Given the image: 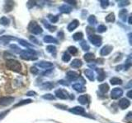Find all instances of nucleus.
Returning <instances> with one entry per match:
<instances>
[{"instance_id": "1", "label": "nucleus", "mask_w": 132, "mask_h": 123, "mask_svg": "<svg viewBox=\"0 0 132 123\" xmlns=\"http://www.w3.org/2000/svg\"><path fill=\"white\" fill-rule=\"evenodd\" d=\"M36 53L35 50L31 48H27V50H22L20 52V57H22L23 60H36L37 57H36Z\"/></svg>"}, {"instance_id": "2", "label": "nucleus", "mask_w": 132, "mask_h": 123, "mask_svg": "<svg viewBox=\"0 0 132 123\" xmlns=\"http://www.w3.org/2000/svg\"><path fill=\"white\" fill-rule=\"evenodd\" d=\"M6 66L9 70L13 71L15 72H20L22 71V65H21V63L18 61H16L15 59L11 58V59L7 60Z\"/></svg>"}, {"instance_id": "3", "label": "nucleus", "mask_w": 132, "mask_h": 123, "mask_svg": "<svg viewBox=\"0 0 132 123\" xmlns=\"http://www.w3.org/2000/svg\"><path fill=\"white\" fill-rule=\"evenodd\" d=\"M28 30L34 35H40L43 32L42 28L40 26V25L35 20H31L28 25Z\"/></svg>"}, {"instance_id": "4", "label": "nucleus", "mask_w": 132, "mask_h": 123, "mask_svg": "<svg viewBox=\"0 0 132 123\" xmlns=\"http://www.w3.org/2000/svg\"><path fill=\"white\" fill-rule=\"evenodd\" d=\"M88 39L91 43H92L93 45L97 47L101 46L102 44V37L99 36V35H89L88 36Z\"/></svg>"}, {"instance_id": "5", "label": "nucleus", "mask_w": 132, "mask_h": 123, "mask_svg": "<svg viewBox=\"0 0 132 123\" xmlns=\"http://www.w3.org/2000/svg\"><path fill=\"white\" fill-rule=\"evenodd\" d=\"M15 98L11 96H5L0 98V105L1 106H8L14 102Z\"/></svg>"}, {"instance_id": "6", "label": "nucleus", "mask_w": 132, "mask_h": 123, "mask_svg": "<svg viewBox=\"0 0 132 123\" xmlns=\"http://www.w3.org/2000/svg\"><path fill=\"white\" fill-rule=\"evenodd\" d=\"M55 94V95H56L57 98H59L60 99H63V100L67 99V98H69V97L68 92L66 91V90L62 89H57Z\"/></svg>"}, {"instance_id": "7", "label": "nucleus", "mask_w": 132, "mask_h": 123, "mask_svg": "<svg viewBox=\"0 0 132 123\" xmlns=\"http://www.w3.org/2000/svg\"><path fill=\"white\" fill-rule=\"evenodd\" d=\"M123 95V90L121 88H115L111 92V98L112 99H117Z\"/></svg>"}, {"instance_id": "8", "label": "nucleus", "mask_w": 132, "mask_h": 123, "mask_svg": "<svg viewBox=\"0 0 132 123\" xmlns=\"http://www.w3.org/2000/svg\"><path fill=\"white\" fill-rule=\"evenodd\" d=\"M78 77H79V74L76 71H69L66 73V78L69 81H75L78 79Z\"/></svg>"}, {"instance_id": "9", "label": "nucleus", "mask_w": 132, "mask_h": 123, "mask_svg": "<svg viewBox=\"0 0 132 123\" xmlns=\"http://www.w3.org/2000/svg\"><path fill=\"white\" fill-rule=\"evenodd\" d=\"M36 65L38 66L40 68L46 69V70H49L54 67V64L52 63H51V61H41L40 63H37Z\"/></svg>"}, {"instance_id": "10", "label": "nucleus", "mask_w": 132, "mask_h": 123, "mask_svg": "<svg viewBox=\"0 0 132 123\" xmlns=\"http://www.w3.org/2000/svg\"><path fill=\"white\" fill-rule=\"evenodd\" d=\"M69 112L73 113V114H77V115H82V114H84L85 112V109L82 108V107H79V106H77V107H74L73 108H70L69 110Z\"/></svg>"}, {"instance_id": "11", "label": "nucleus", "mask_w": 132, "mask_h": 123, "mask_svg": "<svg viewBox=\"0 0 132 123\" xmlns=\"http://www.w3.org/2000/svg\"><path fill=\"white\" fill-rule=\"evenodd\" d=\"M113 47L111 45H105L104 47H102V48L100 50V54L101 56H106L112 51Z\"/></svg>"}, {"instance_id": "12", "label": "nucleus", "mask_w": 132, "mask_h": 123, "mask_svg": "<svg viewBox=\"0 0 132 123\" xmlns=\"http://www.w3.org/2000/svg\"><path fill=\"white\" fill-rule=\"evenodd\" d=\"M119 107L121 108V109H126L127 108H129L130 105V101L128 100L127 98H122L119 101V104H118Z\"/></svg>"}, {"instance_id": "13", "label": "nucleus", "mask_w": 132, "mask_h": 123, "mask_svg": "<svg viewBox=\"0 0 132 123\" xmlns=\"http://www.w3.org/2000/svg\"><path fill=\"white\" fill-rule=\"evenodd\" d=\"M13 7H14V2L7 1L5 3V4H4L3 10L5 12H11L12 9H13Z\"/></svg>"}, {"instance_id": "14", "label": "nucleus", "mask_w": 132, "mask_h": 123, "mask_svg": "<svg viewBox=\"0 0 132 123\" xmlns=\"http://www.w3.org/2000/svg\"><path fill=\"white\" fill-rule=\"evenodd\" d=\"M97 70V73H98V76H97V80L98 81H103L105 79H106V73H105V71H103V69H102V68H97L96 69Z\"/></svg>"}, {"instance_id": "15", "label": "nucleus", "mask_w": 132, "mask_h": 123, "mask_svg": "<svg viewBox=\"0 0 132 123\" xmlns=\"http://www.w3.org/2000/svg\"><path fill=\"white\" fill-rule=\"evenodd\" d=\"M79 26V22H78V20H73V22H70L69 25H68V27H67V30L69 31H73V30H75V29Z\"/></svg>"}, {"instance_id": "16", "label": "nucleus", "mask_w": 132, "mask_h": 123, "mask_svg": "<svg viewBox=\"0 0 132 123\" xmlns=\"http://www.w3.org/2000/svg\"><path fill=\"white\" fill-rule=\"evenodd\" d=\"M72 86H73V89L74 90H76L77 92H79V93L84 92L86 90V88L84 86V85L81 84V83H75V84H73Z\"/></svg>"}, {"instance_id": "17", "label": "nucleus", "mask_w": 132, "mask_h": 123, "mask_svg": "<svg viewBox=\"0 0 132 123\" xmlns=\"http://www.w3.org/2000/svg\"><path fill=\"white\" fill-rule=\"evenodd\" d=\"M84 75L85 76L88 78V79L90 80V81H94L95 80V77H94V73L92 70L90 69H86L84 71Z\"/></svg>"}, {"instance_id": "18", "label": "nucleus", "mask_w": 132, "mask_h": 123, "mask_svg": "<svg viewBox=\"0 0 132 123\" xmlns=\"http://www.w3.org/2000/svg\"><path fill=\"white\" fill-rule=\"evenodd\" d=\"M59 10L62 13H69V12H71L73 9L71 7L66 5V4H63V5L59 7Z\"/></svg>"}, {"instance_id": "19", "label": "nucleus", "mask_w": 132, "mask_h": 123, "mask_svg": "<svg viewBox=\"0 0 132 123\" xmlns=\"http://www.w3.org/2000/svg\"><path fill=\"white\" fill-rule=\"evenodd\" d=\"M44 42L45 43H53V44H59V42H58V40L55 39V38H54V37L51 36V35H45L44 37Z\"/></svg>"}, {"instance_id": "20", "label": "nucleus", "mask_w": 132, "mask_h": 123, "mask_svg": "<svg viewBox=\"0 0 132 123\" xmlns=\"http://www.w3.org/2000/svg\"><path fill=\"white\" fill-rule=\"evenodd\" d=\"M84 58L87 63H91L95 59V56L92 53H87L84 55Z\"/></svg>"}, {"instance_id": "21", "label": "nucleus", "mask_w": 132, "mask_h": 123, "mask_svg": "<svg viewBox=\"0 0 132 123\" xmlns=\"http://www.w3.org/2000/svg\"><path fill=\"white\" fill-rule=\"evenodd\" d=\"M98 89H99V91H100L101 93L106 94V92H108V90H109V85L106 83H103V84L99 85Z\"/></svg>"}, {"instance_id": "22", "label": "nucleus", "mask_w": 132, "mask_h": 123, "mask_svg": "<svg viewBox=\"0 0 132 123\" xmlns=\"http://www.w3.org/2000/svg\"><path fill=\"white\" fill-rule=\"evenodd\" d=\"M82 66V63L80 59H74L71 63V67L73 68H79Z\"/></svg>"}, {"instance_id": "23", "label": "nucleus", "mask_w": 132, "mask_h": 123, "mask_svg": "<svg viewBox=\"0 0 132 123\" xmlns=\"http://www.w3.org/2000/svg\"><path fill=\"white\" fill-rule=\"evenodd\" d=\"M54 86H55L54 83L48 81V82H45V83L41 85V89H52L54 88Z\"/></svg>"}, {"instance_id": "24", "label": "nucleus", "mask_w": 132, "mask_h": 123, "mask_svg": "<svg viewBox=\"0 0 132 123\" xmlns=\"http://www.w3.org/2000/svg\"><path fill=\"white\" fill-rule=\"evenodd\" d=\"M18 42H19V44H21V45H22V46H24V47H26V48H35V46L33 44H30V43H28V42H27L26 40H24V39H18Z\"/></svg>"}, {"instance_id": "25", "label": "nucleus", "mask_w": 132, "mask_h": 123, "mask_svg": "<svg viewBox=\"0 0 132 123\" xmlns=\"http://www.w3.org/2000/svg\"><path fill=\"white\" fill-rule=\"evenodd\" d=\"M41 22H42V23H43V25L45 26V28H47L50 31L53 32V31H55V30H56V29H57V27H56V26H51V24H49L47 22H45V20H41Z\"/></svg>"}, {"instance_id": "26", "label": "nucleus", "mask_w": 132, "mask_h": 123, "mask_svg": "<svg viewBox=\"0 0 132 123\" xmlns=\"http://www.w3.org/2000/svg\"><path fill=\"white\" fill-rule=\"evenodd\" d=\"M78 101L80 102L81 104L84 105L86 104H88V95H81L78 98Z\"/></svg>"}, {"instance_id": "27", "label": "nucleus", "mask_w": 132, "mask_h": 123, "mask_svg": "<svg viewBox=\"0 0 132 123\" xmlns=\"http://www.w3.org/2000/svg\"><path fill=\"white\" fill-rule=\"evenodd\" d=\"M128 12L126 9H121L119 12V17L121 18L123 22H126V16H127Z\"/></svg>"}, {"instance_id": "28", "label": "nucleus", "mask_w": 132, "mask_h": 123, "mask_svg": "<svg viewBox=\"0 0 132 123\" xmlns=\"http://www.w3.org/2000/svg\"><path fill=\"white\" fill-rule=\"evenodd\" d=\"M111 84L112 85H121L122 84V80L120 79L118 77H112L110 80Z\"/></svg>"}, {"instance_id": "29", "label": "nucleus", "mask_w": 132, "mask_h": 123, "mask_svg": "<svg viewBox=\"0 0 132 123\" xmlns=\"http://www.w3.org/2000/svg\"><path fill=\"white\" fill-rule=\"evenodd\" d=\"M10 23V20L8 19L6 16H2L1 18H0V24L2 25L3 26H7Z\"/></svg>"}, {"instance_id": "30", "label": "nucleus", "mask_w": 132, "mask_h": 123, "mask_svg": "<svg viewBox=\"0 0 132 123\" xmlns=\"http://www.w3.org/2000/svg\"><path fill=\"white\" fill-rule=\"evenodd\" d=\"M105 20H106V22H114L115 20H116L115 14L113 13V12H111V13H109L106 16Z\"/></svg>"}, {"instance_id": "31", "label": "nucleus", "mask_w": 132, "mask_h": 123, "mask_svg": "<svg viewBox=\"0 0 132 123\" xmlns=\"http://www.w3.org/2000/svg\"><path fill=\"white\" fill-rule=\"evenodd\" d=\"M46 51L51 53V54H54L55 57V54H56V47L54 46V45H48L46 47Z\"/></svg>"}, {"instance_id": "32", "label": "nucleus", "mask_w": 132, "mask_h": 123, "mask_svg": "<svg viewBox=\"0 0 132 123\" xmlns=\"http://www.w3.org/2000/svg\"><path fill=\"white\" fill-rule=\"evenodd\" d=\"M0 39L3 41H5V42H8V41H10V40H16L18 39L15 38L13 36H11V35H3L2 37H0Z\"/></svg>"}, {"instance_id": "33", "label": "nucleus", "mask_w": 132, "mask_h": 123, "mask_svg": "<svg viewBox=\"0 0 132 123\" xmlns=\"http://www.w3.org/2000/svg\"><path fill=\"white\" fill-rule=\"evenodd\" d=\"M80 46H81V48H82V50H84V51H88L89 49H90V46H89L88 44L87 43L85 40L81 41V43H80Z\"/></svg>"}, {"instance_id": "34", "label": "nucleus", "mask_w": 132, "mask_h": 123, "mask_svg": "<svg viewBox=\"0 0 132 123\" xmlns=\"http://www.w3.org/2000/svg\"><path fill=\"white\" fill-rule=\"evenodd\" d=\"M82 37H84V35H82V32H77L73 35V39L75 41H79L82 39Z\"/></svg>"}, {"instance_id": "35", "label": "nucleus", "mask_w": 132, "mask_h": 123, "mask_svg": "<svg viewBox=\"0 0 132 123\" xmlns=\"http://www.w3.org/2000/svg\"><path fill=\"white\" fill-rule=\"evenodd\" d=\"M88 22L90 25H96L97 24V18L94 15H91L88 18Z\"/></svg>"}, {"instance_id": "36", "label": "nucleus", "mask_w": 132, "mask_h": 123, "mask_svg": "<svg viewBox=\"0 0 132 123\" xmlns=\"http://www.w3.org/2000/svg\"><path fill=\"white\" fill-rule=\"evenodd\" d=\"M70 60H71V56H70V54H69L67 53H64L63 56H62V61H64V63H68Z\"/></svg>"}, {"instance_id": "37", "label": "nucleus", "mask_w": 132, "mask_h": 123, "mask_svg": "<svg viewBox=\"0 0 132 123\" xmlns=\"http://www.w3.org/2000/svg\"><path fill=\"white\" fill-rule=\"evenodd\" d=\"M48 18H49L50 20H51V22H52V23H56L58 20H59V16H53L51 14H50L48 16Z\"/></svg>"}, {"instance_id": "38", "label": "nucleus", "mask_w": 132, "mask_h": 123, "mask_svg": "<svg viewBox=\"0 0 132 123\" xmlns=\"http://www.w3.org/2000/svg\"><path fill=\"white\" fill-rule=\"evenodd\" d=\"M42 98L46 99V100H55V97L51 94H44V95L42 96Z\"/></svg>"}, {"instance_id": "39", "label": "nucleus", "mask_w": 132, "mask_h": 123, "mask_svg": "<svg viewBox=\"0 0 132 123\" xmlns=\"http://www.w3.org/2000/svg\"><path fill=\"white\" fill-rule=\"evenodd\" d=\"M100 6L103 9H106L109 6V1H107V0H100Z\"/></svg>"}, {"instance_id": "40", "label": "nucleus", "mask_w": 132, "mask_h": 123, "mask_svg": "<svg viewBox=\"0 0 132 123\" xmlns=\"http://www.w3.org/2000/svg\"><path fill=\"white\" fill-rule=\"evenodd\" d=\"M68 52L70 53L73 55H75V54H77V53H78V49L74 46H69L68 48Z\"/></svg>"}, {"instance_id": "41", "label": "nucleus", "mask_w": 132, "mask_h": 123, "mask_svg": "<svg viewBox=\"0 0 132 123\" xmlns=\"http://www.w3.org/2000/svg\"><path fill=\"white\" fill-rule=\"evenodd\" d=\"M31 102H32V100H31V99H26V100H22V101H21L20 102H18V104H16L15 105V107L22 106V105L27 104H31Z\"/></svg>"}, {"instance_id": "42", "label": "nucleus", "mask_w": 132, "mask_h": 123, "mask_svg": "<svg viewBox=\"0 0 132 123\" xmlns=\"http://www.w3.org/2000/svg\"><path fill=\"white\" fill-rule=\"evenodd\" d=\"M9 47H10V48H11V49H12V50H13L14 52H16V53H20V52L22 51V50H21V48L18 46V45H16V44H11Z\"/></svg>"}, {"instance_id": "43", "label": "nucleus", "mask_w": 132, "mask_h": 123, "mask_svg": "<svg viewBox=\"0 0 132 123\" xmlns=\"http://www.w3.org/2000/svg\"><path fill=\"white\" fill-rule=\"evenodd\" d=\"M106 30V26H104V25H99L97 27V32L99 33H103Z\"/></svg>"}, {"instance_id": "44", "label": "nucleus", "mask_w": 132, "mask_h": 123, "mask_svg": "<svg viewBox=\"0 0 132 123\" xmlns=\"http://www.w3.org/2000/svg\"><path fill=\"white\" fill-rule=\"evenodd\" d=\"M131 67V61H130V58L128 59L126 61V64L124 65V68H125L126 71H127V70H129Z\"/></svg>"}, {"instance_id": "45", "label": "nucleus", "mask_w": 132, "mask_h": 123, "mask_svg": "<svg viewBox=\"0 0 132 123\" xmlns=\"http://www.w3.org/2000/svg\"><path fill=\"white\" fill-rule=\"evenodd\" d=\"M36 1H27V7L28 9H31V8L36 5Z\"/></svg>"}, {"instance_id": "46", "label": "nucleus", "mask_w": 132, "mask_h": 123, "mask_svg": "<svg viewBox=\"0 0 132 123\" xmlns=\"http://www.w3.org/2000/svg\"><path fill=\"white\" fill-rule=\"evenodd\" d=\"M130 3V1H120L119 3H118V6H119L120 7H122L128 6Z\"/></svg>"}, {"instance_id": "47", "label": "nucleus", "mask_w": 132, "mask_h": 123, "mask_svg": "<svg viewBox=\"0 0 132 123\" xmlns=\"http://www.w3.org/2000/svg\"><path fill=\"white\" fill-rule=\"evenodd\" d=\"M31 72L33 74V75H37L39 73V70L37 69L36 67H31Z\"/></svg>"}, {"instance_id": "48", "label": "nucleus", "mask_w": 132, "mask_h": 123, "mask_svg": "<svg viewBox=\"0 0 132 123\" xmlns=\"http://www.w3.org/2000/svg\"><path fill=\"white\" fill-rule=\"evenodd\" d=\"M86 29H87V30H87V33H88V35H92V34H93V32H94V29L93 28L88 26Z\"/></svg>"}, {"instance_id": "49", "label": "nucleus", "mask_w": 132, "mask_h": 123, "mask_svg": "<svg viewBox=\"0 0 132 123\" xmlns=\"http://www.w3.org/2000/svg\"><path fill=\"white\" fill-rule=\"evenodd\" d=\"M29 39H30V40L31 41V42L35 43V44H40V43H39V41L35 38V36H30V37H29Z\"/></svg>"}, {"instance_id": "50", "label": "nucleus", "mask_w": 132, "mask_h": 123, "mask_svg": "<svg viewBox=\"0 0 132 123\" xmlns=\"http://www.w3.org/2000/svg\"><path fill=\"white\" fill-rule=\"evenodd\" d=\"M59 83H60V85H64V86H68V85H69V83H68V82H66V81L64 80H59Z\"/></svg>"}, {"instance_id": "51", "label": "nucleus", "mask_w": 132, "mask_h": 123, "mask_svg": "<svg viewBox=\"0 0 132 123\" xmlns=\"http://www.w3.org/2000/svg\"><path fill=\"white\" fill-rule=\"evenodd\" d=\"M27 96H35V95H36V93L35 91H29L27 93Z\"/></svg>"}, {"instance_id": "52", "label": "nucleus", "mask_w": 132, "mask_h": 123, "mask_svg": "<svg viewBox=\"0 0 132 123\" xmlns=\"http://www.w3.org/2000/svg\"><path fill=\"white\" fill-rule=\"evenodd\" d=\"M131 114H132L131 112H129V113L127 114V116L126 117V120L129 121H131V117H132V115H131Z\"/></svg>"}, {"instance_id": "53", "label": "nucleus", "mask_w": 132, "mask_h": 123, "mask_svg": "<svg viewBox=\"0 0 132 123\" xmlns=\"http://www.w3.org/2000/svg\"><path fill=\"white\" fill-rule=\"evenodd\" d=\"M58 36H59V38H60L61 39H64V32L63 31H60L58 33Z\"/></svg>"}, {"instance_id": "54", "label": "nucleus", "mask_w": 132, "mask_h": 123, "mask_svg": "<svg viewBox=\"0 0 132 123\" xmlns=\"http://www.w3.org/2000/svg\"><path fill=\"white\" fill-rule=\"evenodd\" d=\"M65 3H69V4H73V5H75L77 2L76 1H69V0H67V1H65Z\"/></svg>"}, {"instance_id": "55", "label": "nucleus", "mask_w": 132, "mask_h": 123, "mask_svg": "<svg viewBox=\"0 0 132 123\" xmlns=\"http://www.w3.org/2000/svg\"><path fill=\"white\" fill-rule=\"evenodd\" d=\"M7 112H8V111H7V112H3V113L0 114V120H1V119H2L4 116H5V115H6Z\"/></svg>"}, {"instance_id": "56", "label": "nucleus", "mask_w": 132, "mask_h": 123, "mask_svg": "<svg viewBox=\"0 0 132 123\" xmlns=\"http://www.w3.org/2000/svg\"><path fill=\"white\" fill-rule=\"evenodd\" d=\"M131 94H132V91H131V90H130V91L127 93V96H128V98H132V95H131Z\"/></svg>"}, {"instance_id": "57", "label": "nucleus", "mask_w": 132, "mask_h": 123, "mask_svg": "<svg viewBox=\"0 0 132 123\" xmlns=\"http://www.w3.org/2000/svg\"><path fill=\"white\" fill-rule=\"evenodd\" d=\"M122 67H123V66H121V65L117 66V71H121Z\"/></svg>"}, {"instance_id": "58", "label": "nucleus", "mask_w": 132, "mask_h": 123, "mask_svg": "<svg viewBox=\"0 0 132 123\" xmlns=\"http://www.w3.org/2000/svg\"><path fill=\"white\" fill-rule=\"evenodd\" d=\"M129 39H130V44H131V33L129 34Z\"/></svg>"}, {"instance_id": "59", "label": "nucleus", "mask_w": 132, "mask_h": 123, "mask_svg": "<svg viewBox=\"0 0 132 123\" xmlns=\"http://www.w3.org/2000/svg\"><path fill=\"white\" fill-rule=\"evenodd\" d=\"M129 24H131V16H129Z\"/></svg>"}]
</instances>
